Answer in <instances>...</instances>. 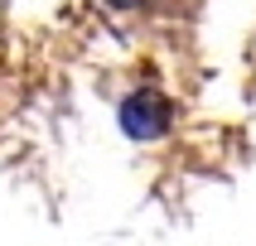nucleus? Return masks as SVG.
Wrapping results in <instances>:
<instances>
[{
	"instance_id": "nucleus-1",
	"label": "nucleus",
	"mask_w": 256,
	"mask_h": 246,
	"mask_svg": "<svg viewBox=\"0 0 256 246\" xmlns=\"http://www.w3.org/2000/svg\"><path fill=\"white\" fill-rule=\"evenodd\" d=\"M116 121H121V130H126L130 140H160V135L170 130V121H174V106H170V97L140 87V92H130V97L121 101Z\"/></svg>"
},
{
	"instance_id": "nucleus-2",
	"label": "nucleus",
	"mask_w": 256,
	"mask_h": 246,
	"mask_svg": "<svg viewBox=\"0 0 256 246\" xmlns=\"http://www.w3.org/2000/svg\"><path fill=\"white\" fill-rule=\"evenodd\" d=\"M106 5H112V10H145L150 0H106Z\"/></svg>"
}]
</instances>
